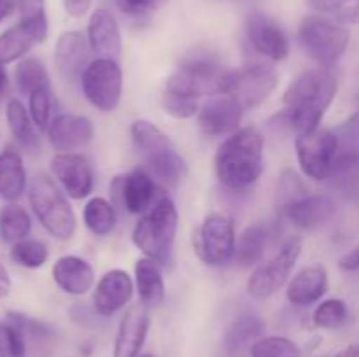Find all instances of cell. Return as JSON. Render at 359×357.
<instances>
[{
	"mask_svg": "<svg viewBox=\"0 0 359 357\" xmlns=\"http://www.w3.org/2000/svg\"><path fill=\"white\" fill-rule=\"evenodd\" d=\"M0 357H27L23 332L13 322H0Z\"/></svg>",
	"mask_w": 359,
	"mask_h": 357,
	"instance_id": "obj_40",
	"label": "cell"
},
{
	"mask_svg": "<svg viewBox=\"0 0 359 357\" xmlns=\"http://www.w3.org/2000/svg\"><path fill=\"white\" fill-rule=\"evenodd\" d=\"M51 172L63 191L74 200H84L95 186L93 170L88 160L76 153H58L51 158Z\"/></svg>",
	"mask_w": 359,
	"mask_h": 357,
	"instance_id": "obj_13",
	"label": "cell"
},
{
	"mask_svg": "<svg viewBox=\"0 0 359 357\" xmlns=\"http://www.w3.org/2000/svg\"><path fill=\"white\" fill-rule=\"evenodd\" d=\"M149 326L151 318L146 304H132L119 322L112 357H139L146 343Z\"/></svg>",
	"mask_w": 359,
	"mask_h": 357,
	"instance_id": "obj_18",
	"label": "cell"
},
{
	"mask_svg": "<svg viewBox=\"0 0 359 357\" xmlns=\"http://www.w3.org/2000/svg\"><path fill=\"white\" fill-rule=\"evenodd\" d=\"M163 108L165 112H168L175 119H189L198 114L200 111L196 100L174 97V94H165Z\"/></svg>",
	"mask_w": 359,
	"mask_h": 357,
	"instance_id": "obj_44",
	"label": "cell"
},
{
	"mask_svg": "<svg viewBox=\"0 0 359 357\" xmlns=\"http://www.w3.org/2000/svg\"><path fill=\"white\" fill-rule=\"evenodd\" d=\"M7 317H9V322H13V324L23 332V336H30V338L34 340H49L55 335L51 326H48L46 322L37 321V318L27 317L25 314L9 312Z\"/></svg>",
	"mask_w": 359,
	"mask_h": 357,
	"instance_id": "obj_42",
	"label": "cell"
},
{
	"mask_svg": "<svg viewBox=\"0 0 359 357\" xmlns=\"http://www.w3.org/2000/svg\"><path fill=\"white\" fill-rule=\"evenodd\" d=\"M339 266L344 272H356V270H359V245L340 258Z\"/></svg>",
	"mask_w": 359,
	"mask_h": 357,
	"instance_id": "obj_48",
	"label": "cell"
},
{
	"mask_svg": "<svg viewBox=\"0 0 359 357\" xmlns=\"http://www.w3.org/2000/svg\"><path fill=\"white\" fill-rule=\"evenodd\" d=\"M28 202L39 223L49 234L58 240H69L76 233V214L58 188L55 178L48 174H37L28 188Z\"/></svg>",
	"mask_w": 359,
	"mask_h": 357,
	"instance_id": "obj_4",
	"label": "cell"
},
{
	"mask_svg": "<svg viewBox=\"0 0 359 357\" xmlns=\"http://www.w3.org/2000/svg\"><path fill=\"white\" fill-rule=\"evenodd\" d=\"M326 182L333 191L344 196L359 195V150H339Z\"/></svg>",
	"mask_w": 359,
	"mask_h": 357,
	"instance_id": "obj_26",
	"label": "cell"
},
{
	"mask_svg": "<svg viewBox=\"0 0 359 357\" xmlns=\"http://www.w3.org/2000/svg\"><path fill=\"white\" fill-rule=\"evenodd\" d=\"M167 2L168 0H114L116 7L130 18H144L147 14H153Z\"/></svg>",
	"mask_w": 359,
	"mask_h": 357,
	"instance_id": "obj_43",
	"label": "cell"
},
{
	"mask_svg": "<svg viewBox=\"0 0 359 357\" xmlns=\"http://www.w3.org/2000/svg\"><path fill=\"white\" fill-rule=\"evenodd\" d=\"M263 331H265V322L258 315H237L224 335V350L228 356H238L242 350L251 349L252 343L262 338Z\"/></svg>",
	"mask_w": 359,
	"mask_h": 357,
	"instance_id": "obj_27",
	"label": "cell"
},
{
	"mask_svg": "<svg viewBox=\"0 0 359 357\" xmlns=\"http://www.w3.org/2000/svg\"><path fill=\"white\" fill-rule=\"evenodd\" d=\"M93 122L86 115L58 114L48 128V139L60 153H74L93 140Z\"/></svg>",
	"mask_w": 359,
	"mask_h": 357,
	"instance_id": "obj_22",
	"label": "cell"
},
{
	"mask_svg": "<svg viewBox=\"0 0 359 357\" xmlns=\"http://www.w3.org/2000/svg\"><path fill=\"white\" fill-rule=\"evenodd\" d=\"M133 280L125 270H109L93 290V310L100 317H111L130 303L133 296Z\"/></svg>",
	"mask_w": 359,
	"mask_h": 357,
	"instance_id": "obj_16",
	"label": "cell"
},
{
	"mask_svg": "<svg viewBox=\"0 0 359 357\" xmlns=\"http://www.w3.org/2000/svg\"><path fill=\"white\" fill-rule=\"evenodd\" d=\"M14 80L21 93L32 94L42 88H51L46 66L37 58H25L14 70Z\"/></svg>",
	"mask_w": 359,
	"mask_h": 357,
	"instance_id": "obj_35",
	"label": "cell"
},
{
	"mask_svg": "<svg viewBox=\"0 0 359 357\" xmlns=\"http://www.w3.org/2000/svg\"><path fill=\"white\" fill-rule=\"evenodd\" d=\"M266 241H269V227L263 223L251 224L238 234L233 259L244 268L258 265L265 254Z\"/></svg>",
	"mask_w": 359,
	"mask_h": 357,
	"instance_id": "obj_30",
	"label": "cell"
},
{
	"mask_svg": "<svg viewBox=\"0 0 359 357\" xmlns=\"http://www.w3.org/2000/svg\"><path fill=\"white\" fill-rule=\"evenodd\" d=\"M28 112L32 115V121L37 126L41 132H48L49 125H51L53 118V93L51 88H42V90L34 91L28 94Z\"/></svg>",
	"mask_w": 359,
	"mask_h": 357,
	"instance_id": "obj_39",
	"label": "cell"
},
{
	"mask_svg": "<svg viewBox=\"0 0 359 357\" xmlns=\"http://www.w3.org/2000/svg\"><path fill=\"white\" fill-rule=\"evenodd\" d=\"M302 254V238L291 237L270 261L259 265L248 279V293L258 300L276 294L290 279Z\"/></svg>",
	"mask_w": 359,
	"mask_h": 357,
	"instance_id": "obj_10",
	"label": "cell"
},
{
	"mask_svg": "<svg viewBox=\"0 0 359 357\" xmlns=\"http://www.w3.org/2000/svg\"><path fill=\"white\" fill-rule=\"evenodd\" d=\"M88 42L97 58H109L118 62L123 51L121 30L118 20L109 9H97L88 21Z\"/></svg>",
	"mask_w": 359,
	"mask_h": 357,
	"instance_id": "obj_20",
	"label": "cell"
},
{
	"mask_svg": "<svg viewBox=\"0 0 359 357\" xmlns=\"http://www.w3.org/2000/svg\"><path fill=\"white\" fill-rule=\"evenodd\" d=\"M130 133H132V139L135 142V146L144 154L158 153V150L172 149L174 147V144L168 139L167 133L161 132L154 122L147 121V119H137V121H133Z\"/></svg>",
	"mask_w": 359,
	"mask_h": 357,
	"instance_id": "obj_34",
	"label": "cell"
},
{
	"mask_svg": "<svg viewBox=\"0 0 359 357\" xmlns=\"http://www.w3.org/2000/svg\"><path fill=\"white\" fill-rule=\"evenodd\" d=\"M139 357H154V356H153V354H140Z\"/></svg>",
	"mask_w": 359,
	"mask_h": 357,
	"instance_id": "obj_54",
	"label": "cell"
},
{
	"mask_svg": "<svg viewBox=\"0 0 359 357\" xmlns=\"http://www.w3.org/2000/svg\"><path fill=\"white\" fill-rule=\"evenodd\" d=\"M53 280L70 296H83L91 290L95 273L90 262L79 255H62L53 266Z\"/></svg>",
	"mask_w": 359,
	"mask_h": 357,
	"instance_id": "obj_24",
	"label": "cell"
},
{
	"mask_svg": "<svg viewBox=\"0 0 359 357\" xmlns=\"http://www.w3.org/2000/svg\"><path fill=\"white\" fill-rule=\"evenodd\" d=\"M83 220L95 237H107L114 231L116 224H118V216H116L114 205L111 202L100 198V196H95L84 205Z\"/></svg>",
	"mask_w": 359,
	"mask_h": 357,
	"instance_id": "obj_32",
	"label": "cell"
},
{
	"mask_svg": "<svg viewBox=\"0 0 359 357\" xmlns=\"http://www.w3.org/2000/svg\"><path fill=\"white\" fill-rule=\"evenodd\" d=\"M245 35L251 48L272 62H283L290 55V41L286 34L266 14H249L245 21Z\"/></svg>",
	"mask_w": 359,
	"mask_h": 357,
	"instance_id": "obj_14",
	"label": "cell"
},
{
	"mask_svg": "<svg viewBox=\"0 0 359 357\" xmlns=\"http://www.w3.org/2000/svg\"><path fill=\"white\" fill-rule=\"evenodd\" d=\"M340 140V147L344 149H353L359 150V112L347 119L340 130L337 132Z\"/></svg>",
	"mask_w": 359,
	"mask_h": 357,
	"instance_id": "obj_45",
	"label": "cell"
},
{
	"mask_svg": "<svg viewBox=\"0 0 359 357\" xmlns=\"http://www.w3.org/2000/svg\"><path fill=\"white\" fill-rule=\"evenodd\" d=\"M251 357H302V350L286 336H262L249 349Z\"/></svg>",
	"mask_w": 359,
	"mask_h": 357,
	"instance_id": "obj_37",
	"label": "cell"
},
{
	"mask_svg": "<svg viewBox=\"0 0 359 357\" xmlns=\"http://www.w3.org/2000/svg\"><path fill=\"white\" fill-rule=\"evenodd\" d=\"M298 42L321 69H332L347 51L351 31L340 21L312 14L300 23Z\"/></svg>",
	"mask_w": 359,
	"mask_h": 357,
	"instance_id": "obj_5",
	"label": "cell"
},
{
	"mask_svg": "<svg viewBox=\"0 0 359 357\" xmlns=\"http://www.w3.org/2000/svg\"><path fill=\"white\" fill-rule=\"evenodd\" d=\"M337 21H340V23H359V6L354 7V9L347 10V13H344L342 16L337 18Z\"/></svg>",
	"mask_w": 359,
	"mask_h": 357,
	"instance_id": "obj_51",
	"label": "cell"
},
{
	"mask_svg": "<svg viewBox=\"0 0 359 357\" xmlns=\"http://www.w3.org/2000/svg\"><path fill=\"white\" fill-rule=\"evenodd\" d=\"M93 0H63L67 14L72 18H83L90 10Z\"/></svg>",
	"mask_w": 359,
	"mask_h": 357,
	"instance_id": "obj_47",
	"label": "cell"
},
{
	"mask_svg": "<svg viewBox=\"0 0 359 357\" xmlns=\"http://www.w3.org/2000/svg\"><path fill=\"white\" fill-rule=\"evenodd\" d=\"M48 37V18L39 14L34 18H25L14 27L0 34V63H13L27 55L30 49L41 44Z\"/></svg>",
	"mask_w": 359,
	"mask_h": 357,
	"instance_id": "obj_12",
	"label": "cell"
},
{
	"mask_svg": "<svg viewBox=\"0 0 359 357\" xmlns=\"http://www.w3.org/2000/svg\"><path fill=\"white\" fill-rule=\"evenodd\" d=\"M81 88L84 97L102 112L118 108L123 93V72L116 59L95 58L83 72Z\"/></svg>",
	"mask_w": 359,
	"mask_h": 357,
	"instance_id": "obj_8",
	"label": "cell"
},
{
	"mask_svg": "<svg viewBox=\"0 0 359 357\" xmlns=\"http://www.w3.org/2000/svg\"><path fill=\"white\" fill-rule=\"evenodd\" d=\"M18 7V0H0V23L14 13Z\"/></svg>",
	"mask_w": 359,
	"mask_h": 357,
	"instance_id": "obj_50",
	"label": "cell"
},
{
	"mask_svg": "<svg viewBox=\"0 0 359 357\" xmlns=\"http://www.w3.org/2000/svg\"><path fill=\"white\" fill-rule=\"evenodd\" d=\"M44 4L46 0H18V9H20L21 20L44 14Z\"/></svg>",
	"mask_w": 359,
	"mask_h": 357,
	"instance_id": "obj_46",
	"label": "cell"
},
{
	"mask_svg": "<svg viewBox=\"0 0 359 357\" xmlns=\"http://www.w3.org/2000/svg\"><path fill=\"white\" fill-rule=\"evenodd\" d=\"M112 186L118 188L123 206L135 216L146 214L160 198L153 175L144 168H135L125 177H118Z\"/></svg>",
	"mask_w": 359,
	"mask_h": 357,
	"instance_id": "obj_21",
	"label": "cell"
},
{
	"mask_svg": "<svg viewBox=\"0 0 359 357\" xmlns=\"http://www.w3.org/2000/svg\"><path fill=\"white\" fill-rule=\"evenodd\" d=\"M223 74V66L210 55L189 56L167 79V94L189 100L219 94Z\"/></svg>",
	"mask_w": 359,
	"mask_h": 357,
	"instance_id": "obj_7",
	"label": "cell"
},
{
	"mask_svg": "<svg viewBox=\"0 0 359 357\" xmlns=\"http://www.w3.org/2000/svg\"><path fill=\"white\" fill-rule=\"evenodd\" d=\"M349 318L347 304L342 300H326L318 304L314 312V326L321 329H337L342 328Z\"/></svg>",
	"mask_w": 359,
	"mask_h": 357,
	"instance_id": "obj_38",
	"label": "cell"
},
{
	"mask_svg": "<svg viewBox=\"0 0 359 357\" xmlns=\"http://www.w3.org/2000/svg\"><path fill=\"white\" fill-rule=\"evenodd\" d=\"M11 287H13V282H11L9 273H7V270L4 268V265L0 262V300H4L6 296H9Z\"/></svg>",
	"mask_w": 359,
	"mask_h": 357,
	"instance_id": "obj_49",
	"label": "cell"
},
{
	"mask_svg": "<svg viewBox=\"0 0 359 357\" xmlns=\"http://www.w3.org/2000/svg\"><path fill=\"white\" fill-rule=\"evenodd\" d=\"M91 48L86 35L77 30L65 31L58 37L55 46V66L67 83L81 80L83 72L90 65Z\"/></svg>",
	"mask_w": 359,
	"mask_h": 357,
	"instance_id": "obj_15",
	"label": "cell"
},
{
	"mask_svg": "<svg viewBox=\"0 0 359 357\" xmlns=\"http://www.w3.org/2000/svg\"><path fill=\"white\" fill-rule=\"evenodd\" d=\"M235 224L223 214H209L195 234V251L203 262L224 266L235 258Z\"/></svg>",
	"mask_w": 359,
	"mask_h": 357,
	"instance_id": "obj_9",
	"label": "cell"
},
{
	"mask_svg": "<svg viewBox=\"0 0 359 357\" xmlns=\"http://www.w3.org/2000/svg\"><path fill=\"white\" fill-rule=\"evenodd\" d=\"M279 84V76L265 63H249L235 70H224L219 94L233 97L244 108H256L270 98Z\"/></svg>",
	"mask_w": 359,
	"mask_h": 357,
	"instance_id": "obj_6",
	"label": "cell"
},
{
	"mask_svg": "<svg viewBox=\"0 0 359 357\" xmlns=\"http://www.w3.org/2000/svg\"><path fill=\"white\" fill-rule=\"evenodd\" d=\"M339 91V80L330 69H312L302 74L284 93V111L279 118L297 135L319 130L323 118Z\"/></svg>",
	"mask_w": 359,
	"mask_h": 357,
	"instance_id": "obj_1",
	"label": "cell"
},
{
	"mask_svg": "<svg viewBox=\"0 0 359 357\" xmlns=\"http://www.w3.org/2000/svg\"><path fill=\"white\" fill-rule=\"evenodd\" d=\"M335 357H359V343L349 345V346H347V349H344L342 352L337 354Z\"/></svg>",
	"mask_w": 359,
	"mask_h": 357,
	"instance_id": "obj_52",
	"label": "cell"
},
{
	"mask_svg": "<svg viewBox=\"0 0 359 357\" xmlns=\"http://www.w3.org/2000/svg\"><path fill=\"white\" fill-rule=\"evenodd\" d=\"M135 286L139 290L140 303L158 307L165 300V282L160 266L149 258H140L135 262Z\"/></svg>",
	"mask_w": 359,
	"mask_h": 357,
	"instance_id": "obj_28",
	"label": "cell"
},
{
	"mask_svg": "<svg viewBox=\"0 0 359 357\" xmlns=\"http://www.w3.org/2000/svg\"><path fill=\"white\" fill-rule=\"evenodd\" d=\"M283 212L294 227L311 233L326 226L335 217L337 205L328 195H307L284 206Z\"/></svg>",
	"mask_w": 359,
	"mask_h": 357,
	"instance_id": "obj_17",
	"label": "cell"
},
{
	"mask_svg": "<svg viewBox=\"0 0 359 357\" xmlns=\"http://www.w3.org/2000/svg\"><path fill=\"white\" fill-rule=\"evenodd\" d=\"M146 170L158 181L175 186L188 175V163L175 147L146 154Z\"/></svg>",
	"mask_w": 359,
	"mask_h": 357,
	"instance_id": "obj_29",
	"label": "cell"
},
{
	"mask_svg": "<svg viewBox=\"0 0 359 357\" xmlns=\"http://www.w3.org/2000/svg\"><path fill=\"white\" fill-rule=\"evenodd\" d=\"M6 86H7V74H6V69H4V63H0V93H2Z\"/></svg>",
	"mask_w": 359,
	"mask_h": 357,
	"instance_id": "obj_53",
	"label": "cell"
},
{
	"mask_svg": "<svg viewBox=\"0 0 359 357\" xmlns=\"http://www.w3.org/2000/svg\"><path fill=\"white\" fill-rule=\"evenodd\" d=\"M265 139L256 126H244L230 133L219 146L214 160L216 175L224 188L231 191L248 189L263 174Z\"/></svg>",
	"mask_w": 359,
	"mask_h": 357,
	"instance_id": "obj_2",
	"label": "cell"
},
{
	"mask_svg": "<svg viewBox=\"0 0 359 357\" xmlns=\"http://www.w3.org/2000/svg\"><path fill=\"white\" fill-rule=\"evenodd\" d=\"M297 158L302 172L309 178L323 182L328 178L335 158L340 150V140L332 130H316L297 136Z\"/></svg>",
	"mask_w": 359,
	"mask_h": 357,
	"instance_id": "obj_11",
	"label": "cell"
},
{
	"mask_svg": "<svg viewBox=\"0 0 359 357\" xmlns=\"http://www.w3.org/2000/svg\"><path fill=\"white\" fill-rule=\"evenodd\" d=\"M179 214L175 203L161 192L153 206L140 217L133 227V244L144 258H149L158 266H167L172 259Z\"/></svg>",
	"mask_w": 359,
	"mask_h": 357,
	"instance_id": "obj_3",
	"label": "cell"
},
{
	"mask_svg": "<svg viewBox=\"0 0 359 357\" xmlns=\"http://www.w3.org/2000/svg\"><path fill=\"white\" fill-rule=\"evenodd\" d=\"M307 195V188H305V184L302 182L300 175H298L297 172L287 168V170H284L283 174H280L279 186H277V198H279V203L283 209Z\"/></svg>",
	"mask_w": 359,
	"mask_h": 357,
	"instance_id": "obj_41",
	"label": "cell"
},
{
	"mask_svg": "<svg viewBox=\"0 0 359 357\" xmlns=\"http://www.w3.org/2000/svg\"><path fill=\"white\" fill-rule=\"evenodd\" d=\"M27 189V170L23 158L16 149H4L0 153V198L14 203Z\"/></svg>",
	"mask_w": 359,
	"mask_h": 357,
	"instance_id": "obj_25",
	"label": "cell"
},
{
	"mask_svg": "<svg viewBox=\"0 0 359 357\" xmlns=\"http://www.w3.org/2000/svg\"><path fill=\"white\" fill-rule=\"evenodd\" d=\"M9 255L13 259V262H16L18 266L35 270L46 265V261L49 258V251L46 247V244H42L41 240L25 238V240L13 244Z\"/></svg>",
	"mask_w": 359,
	"mask_h": 357,
	"instance_id": "obj_36",
	"label": "cell"
},
{
	"mask_svg": "<svg viewBox=\"0 0 359 357\" xmlns=\"http://www.w3.org/2000/svg\"><path fill=\"white\" fill-rule=\"evenodd\" d=\"M328 290V272L323 265L305 266L287 284L286 298L294 307H311Z\"/></svg>",
	"mask_w": 359,
	"mask_h": 357,
	"instance_id": "obj_23",
	"label": "cell"
},
{
	"mask_svg": "<svg viewBox=\"0 0 359 357\" xmlns=\"http://www.w3.org/2000/svg\"><path fill=\"white\" fill-rule=\"evenodd\" d=\"M6 118H7V125H9L11 133H13V136L16 139V142L28 150L37 149L39 136H37V132H35L37 126L34 125L30 112L25 108V105L21 104L20 100L11 98V100L7 102Z\"/></svg>",
	"mask_w": 359,
	"mask_h": 357,
	"instance_id": "obj_31",
	"label": "cell"
},
{
	"mask_svg": "<svg viewBox=\"0 0 359 357\" xmlns=\"http://www.w3.org/2000/svg\"><path fill=\"white\" fill-rule=\"evenodd\" d=\"M32 230V219L23 206L16 203H9L0 210V237L7 244L28 238Z\"/></svg>",
	"mask_w": 359,
	"mask_h": 357,
	"instance_id": "obj_33",
	"label": "cell"
},
{
	"mask_svg": "<svg viewBox=\"0 0 359 357\" xmlns=\"http://www.w3.org/2000/svg\"><path fill=\"white\" fill-rule=\"evenodd\" d=\"M245 108L228 94H219L198 111V125L205 135L221 136L238 130Z\"/></svg>",
	"mask_w": 359,
	"mask_h": 357,
	"instance_id": "obj_19",
	"label": "cell"
}]
</instances>
